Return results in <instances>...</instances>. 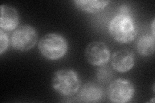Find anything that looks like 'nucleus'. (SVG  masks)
Listing matches in <instances>:
<instances>
[{
	"label": "nucleus",
	"instance_id": "7",
	"mask_svg": "<svg viewBox=\"0 0 155 103\" xmlns=\"http://www.w3.org/2000/svg\"><path fill=\"white\" fill-rule=\"evenodd\" d=\"M135 63L134 53L129 49H120L116 51L112 56L111 65L120 73H125L133 68Z\"/></svg>",
	"mask_w": 155,
	"mask_h": 103
},
{
	"label": "nucleus",
	"instance_id": "14",
	"mask_svg": "<svg viewBox=\"0 0 155 103\" xmlns=\"http://www.w3.org/2000/svg\"><path fill=\"white\" fill-rule=\"evenodd\" d=\"M119 14H129V8L125 5L121 6L119 9Z\"/></svg>",
	"mask_w": 155,
	"mask_h": 103
},
{
	"label": "nucleus",
	"instance_id": "9",
	"mask_svg": "<svg viewBox=\"0 0 155 103\" xmlns=\"http://www.w3.org/2000/svg\"><path fill=\"white\" fill-rule=\"evenodd\" d=\"M104 97V91L98 85L88 82L81 88L79 99L84 102H98Z\"/></svg>",
	"mask_w": 155,
	"mask_h": 103
},
{
	"label": "nucleus",
	"instance_id": "12",
	"mask_svg": "<svg viewBox=\"0 0 155 103\" xmlns=\"http://www.w3.org/2000/svg\"><path fill=\"white\" fill-rule=\"evenodd\" d=\"M112 71L109 67L105 66V65L101 66L97 70V79L101 82H107L112 78Z\"/></svg>",
	"mask_w": 155,
	"mask_h": 103
},
{
	"label": "nucleus",
	"instance_id": "13",
	"mask_svg": "<svg viewBox=\"0 0 155 103\" xmlns=\"http://www.w3.org/2000/svg\"><path fill=\"white\" fill-rule=\"evenodd\" d=\"M9 45V39L7 34L3 30H0V55L5 52Z\"/></svg>",
	"mask_w": 155,
	"mask_h": 103
},
{
	"label": "nucleus",
	"instance_id": "3",
	"mask_svg": "<svg viewBox=\"0 0 155 103\" xmlns=\"http://www.w3.org/2000/svg\"><path fill=\"white\" fill-rule=\"evenodd\" d=\"M52 86L58 94L69 97L79 91L81 82L78 73L73 70L63 69L56 71L51 81Z\"/></svg>",
	"mask_w": 155,
	"mask_h": 103
},
{
	"label": "nucleus",
	"instance_id": "8",
	"mask_svg": "<svg viewBox=\"0 0 155 103\" xmlns=\"http://www.w3.org/2000/svg\"><path fill=\"white\" fill-rule=\"evenodd\" d=\"M0 27L3 31H13L17 28L19 17L17 10L12 6L2 5L0 7Z\"/></svg>",
	"mask_w": 155,
	"mask_h": 103
},
{
	"label": "nucleus",
	"instance_id": "11",
	"mask_svg": "<svg viewBox=\"0 0 155 103\" xmlns=\"http://www.w3.org/2000/svg\"><path fill=\"white\" fill-rule=\"evenodd\" d=\"M154 36L146 34L140 37L137 44L138 52L143 56H151L154 53Z\"/></svg>",
	"mask_w": 155,
	"mask_h": 103
},
{
	"label": "nucleus",
	"instance_id": "4",
	"mask_svg": "<svg viewBox=\"0 0 155 103\" xmlns=\"http://www.w3.org/2000/svg\"><path fill=\"white\" fill-rule=\"evenodd\" d=\"M37 41V31L29 24H23L18 27L13 32L11 39L12 48L21 52L31 50L35 47Z\"/></svg>",
	"mask_w": 155,
	"mask_h": 103
},
{
	"label": "nucleus",
	"instance_id": "6",
	"mask_svg": "<svg viewBox=\"0 0 155 103\" xmlns=\"http://www.w3.org/2000/svg\"><path fill=\"white\" fill-rule=\"evenodd\" d=\"M86 60L91 65L101 66L105 65L110 58V52L104 42L94 41L87 46L85 51Z\"/></svg>",
	"mask_w": 155,
	"mask_h": 103
},
{
	"label": "nucleus",
	"instance_id": "5",
	"mask_svg": "<svg viewBox=\"0 0 155 103\" xmlns=\"http://www.w3.org/2000/svg\"><path fill=\"white\" fill-rule=\"evenodd\" d=\"M134 91V86L131 81L119 78L109 85L108 96L113 102L126 103L132 99Z\"/></svg>",
	"mask_w": 155,
	"mask_h": 103
},
{
	"label": "nucleus",
	"instance_id": "1",
	"mask_svg": "<svg viewBox=\"0 0 155 103\" xmlns=\"http://www.w3.org/2000/svg\"><path fill=\"white\" fill-rule=\"evenodd\" d=\"M109 31L115 41L126 44L132 42L137 34V28L130 14H118L110 21Z\"/></svg>",
	"mask_w": 155,
	"mask_h": 103
},
{
	"label": "nucleus",
	"instance_id": "2",
	"mask_svg": "<svg viewBox=\"0 0 155 103\" xmlns=\"http://www.w3.org/2000/svg\"><path fill=\"white\" fill-rule=\"evenodd\" d=\"M41 55L48 60H58L64 57L68 50L65 38L58 33H48L43 36L38 43Z\"/></svg>",
	"mask_w": 155,
	"mask_h": 103
},
{
	"label": "nucleus",
	"instance_id": "15",
	"mask_svg": "<svg viewBox=\"0 0 155 103\" xmlns=\"http://www.w3.org/2000/svg\"><path fill=\"white\" fill-rule=\"evenodd\" d=\"M151 30H152V35L154 36V19H153V23H152V25H151Z\"/></svg>",
	"mask_w": 155,
	"mask_h": 103
},
{
	"label": "nucleus",
	"instance_id": "10",
	"mask_svg": "<svg viewBox=\"0 0 155 103\" xmlns=\"http://www.w3.org/2000/svg\"><path fill=\"white\" fill-rule=\"evenodd\" d=\"M75 7L86 13L95 14L102 11L108 5L109 1L102 0H76Z\"/></svg>",
	"mask_w": 155,
	"mask_h": 103
}]
</instances>
